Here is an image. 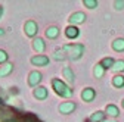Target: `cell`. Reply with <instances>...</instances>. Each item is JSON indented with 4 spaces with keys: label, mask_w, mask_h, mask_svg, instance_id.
I'll return each instance as SVG.
<instances>
[{
    "label": "cell",
    "mask_w": 124,
    "mask_h": 122,
    "mask_svg": "<svg viewBox=\"0 0 124 122\" xmlns=\"http://www.w3.org/2000/svg\"><path fill=\"white\" fill-rule=\"evenodd\" d=\"M49 62H50V59L46 54H37V56L31 57V63H33L34 66H47Z\"/></svg>",
    "instance_id": "obj_8"
},
{
    "label": "cell",
    "mask_w": 124,
    "mask_h": 122,
    "mask_svg": "<svg viewBox=\"0 0 124 122\" xmlns=\"http://www.w3.org/2000/svg\"><path fill=\"white\" fill-rule=\"evenodd\" d=\"M121 106H123V109H124V99L121 100Z\"/></svg>",
    "instance_id": "obj_29"
},
{
    "label": "cell",
    "mask_w": 124,
    "mask_h": 122,
    "mask_svg": "<svg viewBox=\"0 0 124 122\" xmlns=\"http://www.w3.org/2000/svg\"><path fill=\"white\" fill-rule=\"evenodd\" d=\"M62 52L65 53L67 59L70 60H78L83 54H84V46L80 43H72V44H64L62 46Z\"/></svg>",
    "instance_id": "obj_1"
},
{
    "label": "cell",
    "mask_w": 124,
    "mask_h": 122,
    "mask_svg": "<svg viewBox=\"0 0 124 122\" xmlns=\"http://www.w3.org/2000/svg\"><path fill=\"white\" fill-rule=\"evenodd\" d=\"M114 7L117 10H123L124 9V0H115V2H114Z\"/></svg>",
    "instance_id": "obj_25"
},
{
    "label": "cell",
    "mask_w": 124,
    "mask_h": 122,
    "mask_svg": "<svg viewBox=\"0 0 124 122\" xmlns=\"http://www.w3.org/2000/svg\"><path fill=\"white\" fill-rule=\"evenodd\" d=\"M103 68H105V71L106 69H112L114 68V65H115V60L112 59V57H103L101 62H99Z\"/></svg>",
    "instance_id": "obj_19"
},
{
    "label": "cell",
    "mask_w": 124,
    "mask_h": 122,
    "mask_svg": "<svg viewBox=\"0 0 124 122\" xmlns=\"http://www.w3.org/2000/svg\"><path fill=\"white\" fill-rule=\"evenodd\" d=\"M37 31H39V25H37V22H36V21L30 19V21H27V22L24 24V33H25V35H27V37L36 38Z\"/></svg>",
    "instance_id": "obj_3"
},
{
    "label": "cell",
    "mask_w": 124,
    "mask_h": 122,
    "mask_svg": "<svg viewBox=\"0 0 124 122\" xmlns=\"http://www.w3.org/2000/svg\"><path fill=\"white\" fill-rule=\"evenodd\" d=\"M13 71V63H5L0 66V77H8V75H10V72Z\"/></svg>",
    "instance_id": "obj_18"
},
{
    "label": "cell",
    "mask_w": 124,
    "mask_h": 122,
    "mask_svg": "<svg viewBox=\"0 0 124 122\" xmlns=\"http://www.w3.org/2000/svg\"><path fill=\"white\" fill-rule=\"evenodd\" d=\"M111 46H112V50L117 52V53L124 52V38H115Z\"/></svg>",
    "instance_id": "obj_17"
},
{
    "label": "cell",
    "mask_w": 124,
    "mask_h": 122,
    "mask_svg": "<svg viewBox=\"0 0 124 122\" xmlns=\"http://www.w3.org/2000/svg\"><path fill=\"white\" fill-rule=\"evenodd\" d=\"M83 5L87 9H96L99 3H98V0H83Z\"/></svg>",
    "instance_id": "obj_22"
},
{
    "label": "cell",
    "mask_w": 124,
    "mask_h": 122,
    "mask_svg": "<svg viewBox=\"0 0 124 122\" xmlns=\"http://www.w3.org/2000/svg\"><path fill=\"white\" fill-rule=\"evenodd\" d=\"M8 60H9V54H8L5 50H2V49H0V65H5V63H8Z\"/></svg>",
    "instance_id": "obj_24"
},
{
    "label": "cell",
    "mask_w": 124,
    "mask_h": 122,
    "mask_svg": "<svg viewBox=\"0 0 124 122\" xmlns=\"http://www.w3.org/2000/svg\"><path fill=\"white\" fill-rule=\"evenodd\" d=\"M112 87L115 88H124V75L121 74H115L114 77H112Z\"/></svg>",
    "instance_id": "obj_16"
},
{
    "label": "cell",
    "mask_w": 124,
    "mask_h": 122,
    "mask_svg": "<svg viewBox=\"0 0 124 122\" xmlns=\"http://www.w3.org/2000/svg\"><path fill=\"white\" fill-rule=\"evenodd\" d=\"M41 80H43V75L40 71H31L28 74V85L33 88H37L39 84L41 82Z\"/></svg>",
    "instance_id": "obj_4"
},
{
    "label": "cell",
    "mask_w": 124,
    "mask_h": 122,
    "mask_svg": "<svg viewBox=\"0 0 124 122\" xmlns=\"http://www.w3.org/2000/svg\"><path fill=\"white\" fill-rule=\"evenodd\" d=\"M62 75H64V78H65V81L68 84H72L75 81V74H74V71L70 66H65L64 69H62Z\"/></svg>",
    "instance_id": "obj_13"
},
{
    "label": "cell",
    "mask_w": 124,
    "mask_h": 122,
    "mask_svg": "<svg viewBox=\"0 0 124 122\" xmlns=\"http://www.w3.org/2000/svg\"><path fill=\"white\" fill-rule=\"evenodd\" d=\"M53 59H55V60H65L67 56H65L64 52H62V49H58V50H55V53H53Z\"/></svg>",
    "instance_id": "obj_23"
},
{
    "label": "cell",
    "mask_w": 124,
    "mask_h": 122,
    "mask_svg": "<svg viewBox=\"0 0 124 122\" xmlns=\"http://www.w3.org/2000/svg\"><path fill=\"white\" fill-rule=\"evenodd\" d=\"M75 109H77L75 102H64V103H61V104L58 106V110H59L61 113H64V115H70V113H72Z\"/></svg>",
    "instance_id": "obj_7"
},
{
    "label": "cell",
    "mask_w": 124,
    "mask_h": 122,
    "mask_svg": "<svg viewBox=\"0 0 124 122\" xmlns=\"http://www.w3.org/2000/svg\"><path fill=\"white\" fill-rule=\"evenodd\" d=\"M0 35H5V29L3 28H0Z\"/></svg>",
    "instance_id": "obj_28"
},
{
    "label": "cell",
    "mask_w": 124,
    "mask_h": 122,
    "mask_svg": "<svg viewBox=\"0 0 124 122\" xmlns=\"http://www.w3.org/2000/svg\"><path fill=\"white\" fill-rule=\"evenodd\" d=\"M33 49H34L37 53H43V52L46 50V43H44V40L40 38V37H36V38L33 40Z\"/></svg>",
    "instance_id": "obj_12"
},
{
    "label": "cell",
    "mask_w": 124,
    "mask_h": 122,
    "mask_svg": "<svg viewBox=\"0 0 124 122\" xmlns=\"http://www.w3.org/2000/svg\"><path fill=\"white\" fill-rule=\"evenodd\" d=\"M3 13H5V7L0 5V19H2V16H3Z\"/></svg>",
    "instance_id": "obj_26"
},
{
    "label": "cell",
    "mask_w": 124,
    "mask_h": 122,
    "mask_svg": "<svg viewBox=\"0 0 124 122\" xmlns=\"http://www.w3.org/2000/svg\"><path fill=\"white\" fill-rule=\"evenodd\" d=\"M59 28L58 27H47L46 28V31H44V34H46V37H47L49 40H55V38H58L59 37Z\"/></svg>",
    "instance_id": "obj_15"
},
{
    "label": "cell",
    "mask_w": 124,
    "mask_h": 122,
    "mask_svg": "<svg viewBox=\"0 0 124 122\" xmlns=\"http://www.w3.org/2000/svg\"><path fill=\"white\" fill-rule=\"evenodd\" d=\"M86 19H87V16H86L84 12H74L71 16H70L68 21H70V25L77 27V25H80V24H84Z\"/></svg>",
    "instance_id": "obj_5"
},
{
    "label": "cell",
    "mask_w": 124,
    "mask_h": 122,
    "mask_svg": "<svg viewBox=\"0 0 124 122\" xmlns=\"http://www.w3.org/2000/svg\"><path fill=\"white\" fill-rule=\"evenodd\" d=\"M105 113H106V116L108 118H112V119H115L117 116H120V109L117 108L115 104H106V108H105Z\"/></svg>",
    "instance_id": "obj_11"
},
{
    "label": "cell",
    "mask_w": 124,
    "mask_h": 122,
    "mask_svg": "<svg viewBox=\"0 0 124 122\" xmlns=\"http://www.w3.org/2000/svg\"><path fill=\"white\" fill-rule=\"evenodd\" d=\"M78 35H80V29L77 28V27H74V25H68V27L65 28V37H67V38H70V40H75V38H78Z\"/></svg>",
    "instance_id": "obj_10"
},
{
    "label": "cell",
    "mask_w": 124,
    "mask_h": 122,
    "mask_svg": "<svg viewBox=\"0 0 124 122\" xmlns=\"http://www.w3.org/2000/svg\"><path fill=\"white\" fill-rule=\"evenodd\" d=\"M103 122H117L115 119H112V118H108V119H105Z\"/></svg>",
    "instance_id": "obj_27"
},
{
    "label": "cell",
    "mask_w": 124,
    "mask_h": 122,
    "mask_svg": "<svg viewBox=\"0 0 124 122\" xmlns=\"http://www.w3.org/2000/svg\"><path fill=\"white\" fill-rule=\"evenodd\" d=\"M106 119V113L105 110H96V112H93L90 115V122H103Z\"/></svg>",
    "instance_id": "obj_14"
},
{
    "label": "cell",
    "mask_w": 124,
    "mask_h": 122,
    "mask_svg": "<svg viewBox=\"0 0 124 122\" xmlns=\"http://www.w3.org/2000/svg\"><path fill=\"white\" fill-rule=\"evenodd\" d=\"M80 97H81L83 102L90 103V102L95 100V97H96V90H95V88H92V87H86V88H83Z\"/></svg>",
    "instance_id": "obj_6"
},
{
    "label": "cell",
    "mask_w": 124,
    "mask_h": 122,
    "mask_svg": "<svg viewBox=\"0 0 124 122\" xmlns=\"http://www.w3.org/2000/svg\"><path fill=\"white\" fill-rule=\"evenodd\" d=\"M93 75H95V78H102L105 75V68L101 63H96L95 68H93Z\"/></svg>",
    "instance_id": "obj_20"
},
{
    "label": "cell",
    "mask_w": 124,
    "mask_h": 122,
    "mask_svg": "<svg viewBox=\"0 0 124 122\" xmlns=\"http://www.w3.org/2000/svg\"><path fill=\"white\" fill-rule=\"evenodd\" d=\"M111 71H114L115 74H121V72H124V60H123V59L115 60V65H114V68H112Z\"/></svg>",
    "instance_id": "obj_21"
},
{
    "label": "cell",
    "mask_w": 124,
    "mask_h": 122,
    "mask_svg": "<svg viewBox=\"0 0 124 122\" xmlns=\"http://www.w3.org/2000/svg\"><path fill=\"white\" fill-rule=\"evenodd\" d=\"M5 122H16V121H13V119H9V121H5Z\"/></svg>",
    "instance_id": "obj_30"
},
{
    "label": "cell",
    "mask_w": 124,
    "mask_h": 122,
    "mask_svg": "<svg viewBox=\"0 0 124 122\" xmlns=\"http://www.w3.org/2000/svg\"><path fill=\"white\" fill-rule=\"evenodd\" d=\"M52 88L58 96L64 97V99H71L74 96V90L61 78H52Z\"/></svg>",
    "instance_id": "obj_2"
},
{
    "label": "cell",
    "mask_w": 124,
    "mask_h": 122,
    "mask_svg": "<svg viewBox=\"0 0 124 122\" xmlns=\"http://www.w3.org/2000/svg\"><path fill=\"white\" fill-rule=\"evenodd\" d=\"M33 96H34V99H37V100H46V99H47V96H49V90L46 88V87L39 85L37 88L33 90Z\"/></svg>",
    "instance_id": "obj_9"
}]
</instances>
